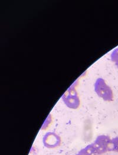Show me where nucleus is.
<instances>
[{"instance_id":"423d86ee","label":"nucleus","mask_w":118,"mask_h":155,"mask_svg":"<svg viewBox=\"0 0 118 155\" xmlns=\"http://www.w3.org/2000/svg\"><path fill=\"white\" fill-rule=\"evenodd\" d=\"M111 59L115 63L118 68V48L115 49L111 54Z\"/></svg>"},{"instance_id":"20e7f679","label":"nucleus","mask_w":118,"mask_h":155,"mask_svg":"<svg viewBox=\"0 0 118 155\" xmlns=\"http://www.w3.org/2000/svg\"><path fill=\"white\" fill-rule=\"evenodd\" d=\"M43 143L47 149H55L61 145L62 139L56 133L48 132L43 138Z\"/></svg>"},{"instance_id":"f257e3e1","label":"nucleus","mask_w":118,"mask_h":155,"mask_svg":"<svg viewBox=\"0 0 118 155\" xmlns=\"http://www.w3.org/2000/svg\"><path fill=\"white\" fill-rule=\"evenodd\" d=\"M112 139L106 135H100L94 142L88 145L86 147L93 155H100L110 151Z\"/></svg>"},{"instance_id":"7ed1b4c3","label":"nucleus","mask_w":118,"mask_h":155,"mask_svg":"<svg viewBox=\"0 0 118 155\" xmlns=\"http://www.w3.org/2000/svg\"><path fill=\"white\" fill-rule=\"evenodd\" d=\"M65 103L70 108L77 109L80 105V100L74 88L70 87L62 97Z\"/></svg>"},{"instance_id":"f03ea898","label":"nucleus","mask_w":118,"mask_h":155,"mask_svg":"<svg viewBox=\"0 0 118 155\" xmlns=\"http://www.w3.org/2000/svg\"><path fill=\"white\" fill-rule=\"evenodd\" d=\"M94 91L97 94L106 101H112L113 94L112 89L106 84L102 78H98L94 84Z\"/></svg>"},{"instance_id":"39448f33","label":"nucleus","mask_w":118,"mask_h":155,"mask_svg":"<svg viewBox=\"0 0 118 155\" xmlns=\"http://www.w3.org/2000/svg\"><path fill=\"white\" fill-rule=\"evenodd\" d=\"M110 151L118 152V137L112 139L110 145Z\"/></svg>"},{"instance_id":"0eeeda50","label":"nucleus","mask_w":118,"mask_h":155,"mask_svg":"<svg viewBox=\"0 0 118 155\" xmlns=\"http://www.w3.org/2000/svg\"><path fill=\"white\" fill-rule=\"evenodd\" d=\"M76 155H93L92 153V152L86 147V146L81 149L79 152L76 154Z\"/></svg>"}]
</instances>
